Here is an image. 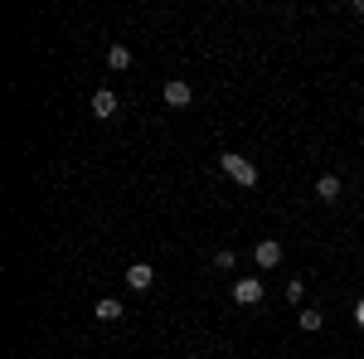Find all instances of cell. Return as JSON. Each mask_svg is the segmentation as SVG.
<instances>
[{"mask_svg":"<svg viewBox=\"0 0 364 359\" xmlns=\"http://www.w3.org/2000/svg\"><path fill=\"white\" fill-rule=\"evenodd\" d=\"M219 170H224L233 185H243V190H252V185H257V166H252L248 156H233V151H224V156H219Z\"/></svg>","mask_w":364,"mask_h":359,"instance_id":"obj_1","label":"cell"},{"mask_svg":"<svg viewBox=\"0 0 364 359\" xmlns=\"http://www.w3.org/2000/svg\"><path fill=\"white\" fill-rule=\"evenodd\" d=\"M252 262H257V272H272V267L282 262V243L277 238H262V243L252 248Z\"/></svg>","mask_w":364,"mask_h":359,"instance_id":"obj_2","label":"cell"},{"mask_svg":"<svg viewBox=\"0 0 364 359\" xmlns=\"http://www.w3.org/2000/svg\"><path fill=\"white\" fill-rule=\"evenodd\" d=\"M233 301L238 306H257L262 301V277H243V282L233 286Z\"/></svg>","mask_w":364,"mask_h":359,"instance_id":"obj_3","label":"cell"},{"mask_svg":"<svg viewBox=\"0 0 364 359\" xmlns=\"http://www.w3.org/2000/svg\"><path fill=\"white\" fill-rule=\"evenodd\" d=\"M166 102L170 107H190V102H195V87L185 83V78H170L166 83Z\"/></svg>","mask_w":364,"mask_h":359,"instance_id":"obj_4","label":"cell"},{"mask_svg":"<svg viewBox=\"0 0 364 359\" xmlns=\"http://www.w3.org/2000/svg\"><path fill=\"white\" fill-rule=\"evenodd\" d=\"M117 107H122V102H117V92H112V87L92 92V117H102V122H107V117H117Z\"/></svg>","mask_w":364,"mask_h":359,"instance_id":"obj_5","label":"cell"},{"mask_svg":"<svg viewBox=\"0 0 364 359\" xmlns=\"http://www.w3.org/2000/svg\"><path fill=\"white\" fill-rule=\"evenodd\" d=\"M151 282H156V272H151V262H132V267H127V286H132V291H146Z\"/></svg>","mask_w":364,"mask_h":359,"instance_id":"obj_6","label":"cell"},{"mask_svg":"<svg viewBox=\"0 0 364 359\" xmlns=\"http://www.w3.org/2000/svg\"><path fill=\"white\" fill-rule=\"evenodd\" d=\"M92 316H97V321H122V316H127V306L112 301V296H102V301L92 306Z\"/></svg>","mask_w":364,"mask_h":359,"instance_id":"obj_7","label":"cell"},{"mask_svg":"<svg viewBox=\"0 0 364 359\" xmlns=\"http://www.w3.org/2000/svg\"><path fill=\"white\" fill-rule=\"evenodd\" d=\"M316 199H326V204H336V199H340V180H336V175H321V180H316Z\"/></svg>","mask_w":364,"mask_h":359,"instance_id":"obj_8","label":"cell"},{"mask_svg":"<svg viewBox=\"0 0 364 359\" xmlns=\"http://www.w3.org/2000/svg\"><path fill=\"white\" fill-rule=\"evenodd\" d=\"M107 68H117V73L132 68V49H127V44H112V49H107Z\"/></svg>","mask_w":364,"mask_h":359,"instance_id":"obj_9","label":"cell"},{"mask_svg":"<svg viewBox=\"0 0 364 359\" xmlns=\"http://www.w3.org/2000/svg\"><path fill=\"white\" fill-rule=\"evenodd\" d=\"M321 326H326L321 311H301V331H321Z\"/></svg>","mask_w":364,"mask_h":359,"instance_id":"obj_10","label":"cell"},{"mask_svg":"<svg viewBox=\"0 0 364 359\" xmlns=\"http://www.w3.org/2000/svg\"><path fill=\"white\" fill-rule=\"evenodd\" d=\"M233 262H238V257H233V248L214 252V267H219V272H233Z\"/></svg>","mask_w":364,"mask_h":359,"instance_id":"obj_11","label":"cell"},{"mask_svg":"<svg viewBox=\"0 0 364 359\" xmlns=\"http://www.w3.org/2000/svg\"><path fill=\"white\" fill-rule=\"evenodd\" d=\"M301 296H306V286H301V277H291L287 282V301H301Z\"/></svg>","mask_w":364,"mask_h":359,"instance_id":"obj_12","label":"cell"},{"mask_svg":"<svg viewBox=\"0 0 364 359\" xmlns=\"http://www.w3.org/2000/svg\"><path fill=\"white\" fill-rule=\"evenodd\" d=\"M355 326H364V296L355 301Z\"/></svg>","mask_w":364,"mask_h":359,"instance_id":"obj_13","label":"cell"},{"mask_svg":"<svg viewBox=\"0 0 364 359\" xmlns=\"http://www.w3.org/2000/svg\"><path fill=\"white\" fill-rule=\"evenodd\" d=\"M185 359H199V355H185Z\"/></svg>","mask_w":364,"mask_h":359,"instance_id":"obj_14","label":"cell"}]
</instances>
